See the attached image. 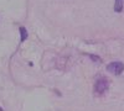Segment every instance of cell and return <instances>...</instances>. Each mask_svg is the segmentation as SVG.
Listing matches in <instances>:
<instances>
[{"label": "cell", "instance_id": "obj_1", "mask_svg": "<svg viewBox=\"0 0 124 111\" xmlns=\"http://www.w3.org/2000/svg\"><path fill=\"white\" fill-rule=\"evenodd\" d=\"M107 89H108V80L106 78L101 77L96 82V84H94V94L103 95L107 91Z\"/></svg>", "mask_w": 124, "mask_h": 111}, {"label": "cell", "instance_id": "obj_2", "mask_svg": "<svg viewBox=\"0 0 124 111\" xmlns=\"http://www.w3.org/2000/svg\"><path fill=\"white\" fill-rule=\"evenodd\" d=\"M107 69H108V72L113 73L114 75H119V74L123 73V70H124V64L122 62H113V63L108 64Z\"/></svg>", "mask_w": 124, "mask_h": 111}, {"label": "cell", "instance_id": "obj_3", "mask_svg": "<svg viewBox=\"0 0 124 111\" xmlns=\"http://www.w3.org/2000/svg\"><path fill=\"white\" fill-rule=\"evenodd\" d=\"M123 10V0H116V5H114V11L120 13Z\"/></svg>", "mask_w": 124, "mask_h": 111}, {"label": "cell", "instance_id": "obj_4", "mask_svg": "<svg viewBox=\"0 0 124 111\" xmlns=\"http://www.w3.org/2000/svg\"><path fill=\"white\" fill-rule=\"evenodd\" d=\"M19 31H20V38H21V41L24 42L25 39L27 38V31H26V28L25 27H20Z\"/></svg>", "mask_w": 124, "mask_h": 111}]
</instances>
